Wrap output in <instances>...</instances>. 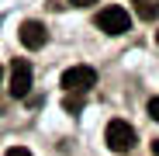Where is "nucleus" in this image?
<instances>
[{"mask_svg":"<svg viewBox=\"0 0 159 156\" xmlns=\"http://www.w3.org/2000/svg\"><path fill=\"white\" fill-rule=\"evenodd\" d=\"M93 24H97L104 35H125V31L131 28V14H128L125 7H118V4H111V7H104V11L97 14Z\"/></svg>","mask_w":159,"mask_h":156,"instance_id":"f257e3e1","label":"nucleus"},{"mask_svg":"<svg viewBox=\"0 0 159 156\" xmlns=\"http://www.w3.org/2000/svg\"><path fill=\"white\" fill-rule=\"evenodd\" d=\"M104 142L111 146V153H128L131 146H135V128H131L125 118H114V121H107Z\"/></svg>","mask_w":159,"mask_h":156,"instance_id":"f03ea898","label":"nucleus"},{"mask_svg":"<svg viewBox=\"0 0 159 156\" xmlns=\"http://www.w3.org/2000/svg\"><path fill=\"white\" fill-rule=\"evenodd\" d=\"M93 83H97V69L93 66H73V69L62 73V87L69 94H87Z\"/></svg>","mask_w":159,"mask_h":156,"instance_id":"7ed1b4c3","label":"nucleus"},{"mask_svg":"<svg viewBox=\"0 0 159 156\" xmlns=\"http://www.w3.org/2000/svg\"><path fill=\"white\" fill-rule=\"evenodd\" d=\"M31 90V63L28 59H14L11 66V94L14 97H28Z\"/></svg>","mask_w":159,"mask_h":156,"instance_id":"20e7f679","label":"nucleus"},{"mask_svg":"<svg viewBox=\"0 0 159 156\" xmlns=\"http://www.w3.org/2000/svg\"><path fill=\"white\" fill-rule=\"evenodd\" d=\"M45 42H48V31H45L42 21H24L21 24V45L24 49H42Z\"/></svg>","mask_w":159,"mask_h":156,"instance_id":"39448f33","label":"nucleus"},{"mask_svg":"<svg viewBox=\"0 0 159 156\" xmlns=\"http://www.w3.org/2000/svg\"><path fill=\"white\" fill-rule=\"evenodd\" d=\"M135 11H139L142 21H152L159 14V0H135Z\"/></svg>","mask_w":159,"mask_h":156,"instance_id":"423d86ee","label":"nucleus"},{"mask_svg":"<svg viewBox=\"0 0 159 156\" xmlns=\"http://www.w3.org/2000/svg\"><path fill=\"white\" fill-rule=\"evenodd\" d=\"M4 156H31V149H24V146H11Z\"/></svg>","mask_w":159,"mask_h":156,"instance_id":"0eeeda50","label":"nucleus"},{"mask_svg":"<svg viewBox=\"0 0 159 156\" xmlns=\"http://www.w3.org/2000/svg\"><path fill=\"white\" fill-rule=\"evenodd\" d=\"M149 118H156V121H159V97H152V101H149Z\"/></svg>","mask_w":159,"mask_h":156,"instance_id":"6e6552de","label":"nucleus"},{"mask_svg":"<svg viewBox=\"0 0 159 156\" xmlns=\"http://www.w3.org/2000/svg\"><path fill=\"white\" fill-rule=\"evenodd\" d=\"M73 7H93V4H100V0H69Z\"/></svg>","mask_w":159,"mask_h":156,"instance_id":"1a4fd4ad","label":"nucleus"},{"mask_svg":"<svg viewBox=\"0 0 159 156\" xmlns=\"http://www.w3.org/2000/svg\"><path fill=\"white\" fill-rule=\"evenodd\" d=\"M0 76H4V66H0Z\"/></svg>","mask_w":159,"mask_h":156,"instance_id":"9d476101","label":"nucleus"},{"mask_svg":"<svg viewBox=\"0 0 159 156\" xmlns=\"http://www.w3.org/2000/svg\"><path fill=\"white\" fill-rule=\"evenodd\" d=\"M156 38H159V35H156Z\"/></svg>","mask_w":159,"mask_h":156,"instance_id":"9b49d317","label":"nucleus"}]
</instances>
